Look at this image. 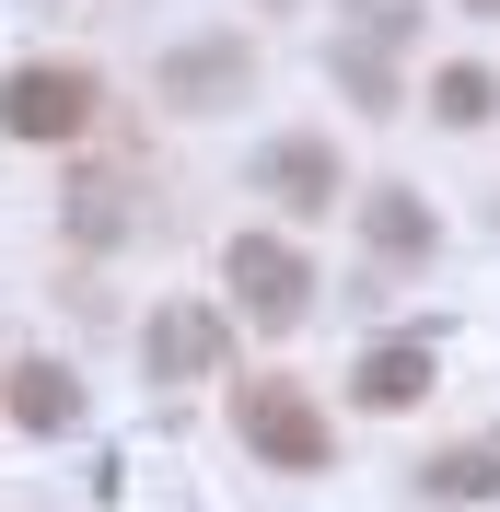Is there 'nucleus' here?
Instances as JSON below:
<instances>
[{"label": "nucleus", "instance_id": "obj_3", "mask_svg": "<svg viewBox=\"0 0 500 512\" xmlns=\"http://www.w3.org/2000/svg\"><path fill=\"white\" fill-rule=\"evenodd\" d=\"M0 128H12V140H82V128H94V70L24 59L12 82H0Z\"/></svg>", "mask_w": 500, "mask_h": 512}, {"label": "nucleus", "instance_id": "obj_7", "mask_svg": "<svg viewBox=\"0 0 500 512\" xmlns=\"http://www.w3.org/2000/svg\"><path fill=\"white\" fill-rule=\"evenodd\" d=\"M0 408L24 419V431H70V419H82V384H70L59 361H12V373H0Z\"/></svg>", "mask_w": 500, "mask_h": 512}, {"label": "nucleus", "instance_id": "obj_4", "mask_svg": "<svg viewBox=\"0 0 500 512\" xmlns=\"http://www.w3.org/2000/svg\"><path fill=\"white\" fill-rule=\"evenodd\" d=\"M140 350H152L163 384H198V373H221V315H210V303H152Z\"/></svg>", "mask_w": 500, "mask_h": 512}, {"label": "nucleus", "instance_id": "obj_1", "mask_svg": "<svg viewBox=\"0 0 500 512\" xmlns=\"http://www.w3.org/2000/svg\"><path fill=\"white\" fill-rule=\"evenodd\" d=\"M233 431H245V454H268L280 478H314V466L338 454V443H326V408H314L291 373H245V384H233Z\"/></svg>", "mask_w": 500, "mask_h": 512}, {"label": "nucleus", "instance_id": "obj_6", "mask_svg": "<svg viewBox=\"0 0 500 512\" xmlns=\"http://www.w3.org/2000/svg\"><path fill=\"white\" fill-rule=\"evenodd\" d=\"M256 187L280 198L291 222H314V210H338V152H326V140H268V152H256Z\"/></svg>", "mask_w": 500, "mask_h": 512}, {"label": "nucleus", "instance_id": "obj_13", "mask_svg": "<svg viewBox=\"0 0 500 512\" xmlns=\"http://www.w3.org/2000/svg\"><path fill=\"white\" fill-rule=\"evenodd\" d=\"M466 12H500V0H466Z\"/></svg>", "mask_w": 500, "mask_h": 512}, {"label": "nucleus", "instance_id": "obj_12", "mask_svg": "<svg viewBox=\"0 0 500 512\" xmlns=\"http://www.w3.org/2000/svg\"><path fill=\"white\" fill-rule=\"evenodd\" d=\"M338 82H349L361 105H396V82H384V47H361V35L338 47Z\"/></svg>", "mask_w": 500, "mask_h": 512}, {"label": "nucleus", "instance_id": "obj_5", "mask_svg": "<svg viewBox=\"0 0 500 512\" xmlns=\"http://www.w3.org/2000/svg\"><path fill=\"white\" fill-rule=\"evenodd\" d=\"M245 82H256L245 35H198V47H163V94H175V105H233Z\"/></svg>", "mask_w": 500, "mask_h": 512}, {"label": "nucleus", "instance_id": "obj_9", "mask_svg": "<svg viewBox=\"0 0 500 512\" xmlns=\"http://www.w3.org/2000/svg\"><path fill=\"white\" fill-rule=\"evenodd\" d=\"M361 233H373V245L396 256V268H419V256L442 245V222H431V210H419L407 187H361Z\"/></svg>", "mask_w": 500, "mask_h": 512}, {"label": "nucleus", "instance_id": "obj_11", "mask_svg": "<svg viewBox=\"0 0 500 512\" xmlns=\"http://www.w3.org/2000/svg\"><path fill=\"white\" fill-rule=\"evenodd\" d=\"M489 105H500V82H489V70H442V82H431V117H442V128H477Z\"/></svg>", "mask_w": 500, "mask_h": 512}, {"label": "nucleus", "instance_id": "obj_2", "mask_svg": "<svg viewBox=\"0 0 500 512\" xmlns=\"http://www.w3.org/2000/svg\"><path fill=\"white\" fill-rule=\"evenodd\" d=\"M221 280H233V315H245L256 338H291V326L314 315V268H303V245H280V233H233Z\"/></svg>", "mask_w": 500, "mask_h": 512}, {"label": "nucleus", "instance_id": "obj_8", "mask_svg": "<svg viewBox=\"0 0 500 512\" xmlns=\"http://www.w3.org/2000/svg\"><path fill=\"white\" fill-rule=\"evenodd\" d=\"M349 396H361V408H419V396H431V350H419V338L361 350V361H349Z\"/></svg>", "mask_w": 500, "mask_h": 512}, {"label": "nucleus", "instance_id": "obj_10", "mask_svg": "<svg viewBox=\"0 0 500 512\" xmlns=\"http://www.w3.org/2000/svg\"><path fill=\"white\" fill-rule=\"evenodd\" d=\"M419 489H442V501H500V443H454L419 466Z\"/></svg>", "mask_w": 500, "mask_h": 512}]
</instances>
